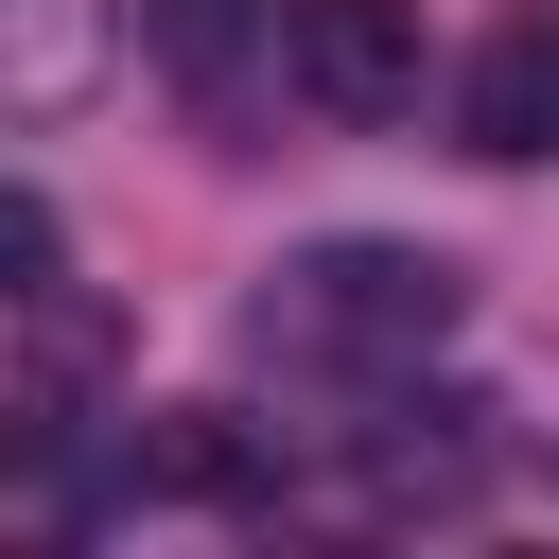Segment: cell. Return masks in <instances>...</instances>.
I'll return each mask as SVG.
<instances>
[{
  "instance_id": "cell-1",
  "label": "cell",
  "mask_w": 559,
  "mask_h": 559,
  "mask_svg": "<svg viewBox=\"0 0 559 559\" xmlns=\"http://www.w3.org/2000/svg\"><path fill=\"white\" fill-rule=\"evenodd\" d=\"M454 314H472V280H454L437 245H297V262L262 280V349H280V367H349V384L419 367Z\"/></svg>"
},
{
  "instance_id": "cell-7",
  "label": "cell",
  "mask_w": 559,
  "mask_h": 559,
  "mask_svg": "<svg viewBox=\"0 0 559 559\" xmlns=\"http://www.w3.org/2000/svg\"><path fill=\"white\" fill-rule=\"evenodd\" d=\"M0 35H17L0 105H17V122H70V105H87V70H105V17H87V0H0Z\"/></svg>"
},
{
  "instance_id": "cell-4",
  "label": "cell",
  "mask_w": 559,
  "mask_h": 559,
  "mask_svg": "<svg viewBox=\"0 0 559 559\" xmlns=\"http://www.w3.org/2000/svg\"><path fill=\"white\" fill-rule=\"evenodd\" d=\"M122 507H280V454L227 402H157L122 419Z\"/></svg>"
},
{
  "instance_id": "cell-6",
  "label": "cell",
  "mask_w": 559,
  "mask_h": 559,
  "mask_svg": "<svg viewBox=\"0 0 559 559\" xmlns=\"http://www.w3.org/2000/svg\"><path fill=\"white\" fill-rule=\"evenodd\" d=\"M87 384H105L87 280H35V297H17V367H0V437H87Z\"/></svg>"
},
{
  "instance_id": "cell-5",
  "label": "cell",
  "mask_w": 559,
  "mask_h": 559,
  "mask_svg": "<svg viewBox=\"0 0 559 559\" xmlns=\"http://www.w3.org/2000/svg\"><path fill=\"white\" fill-rule=\"evenodd\" d=\"M454 140H472V157H507V175H524V157H559V0H524V17L454 70Z\"/></svg>"
},
{
  "instance_id": "cell-3",
  "label": "cell",
  "mask_w": 559,
  "mask_h": 559,
  "mask_svg": "<svg viewBox=\"0 0 559 559\" xmlns=\"http://www.w3.org/2000/svg\"><path fill=\"white\" fill-rule=\"evenodd\" d=\"M349 489H367V507H472V489H489V402L384 367L367 419H349Z\"/></svg>"
},
{
  "instance_id": "cell-2",
  "label": "cell",
  "mask_w": 559,
  "mask_h": 559,
  "mask_svg": "<svg viewBox=\"0 0 559 559\" xmlns=\"http://www.w3.org/2000/svg\"><path fill=\"white\" fill-rule=\"evenodd\" d=\"M419 70H437L419 0H280V87H297L314 122H402Z\"/></svg>"
},
{
  "instance_id": "cell-9",
  "label": "cell",
  "mask_w": 559,
  "mask_h": 559,
  "mask_svg": "<svg viewBox=\"0 0 559 559\" xmlns=\"http://www.w3.org/2000/svg\"><path fill=\"white\" fill-rule=\"evenodd\" d=\"M35 280H70V227H52V192H17V210H0V297H35Z\"/></svg>"
},
{
  "instance_id": "cell-8",
  "label": "cell",
  "mask_w": 559,
  "mask_h": 559,
  "mask_svg": "<svg viewBox=\"0 0 559 559\" xmlns=\"http://www.w3.org/2000/svg\"><path fill=\"white\" fill-rule=\"evenodd\" d=\"M140 35H157V70H175V87H227V70H245V35H280V0H140Z\"/></svg>"
}]
</instances>
